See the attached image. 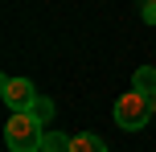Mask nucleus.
<instances>
[{
  "label": "nucleus",
  "instance_id": "f03ea898",
  "mask_svg": "<svg viewBox=\"0 0 156 152\" xmlns=\"http://www.w3.org/2000/svg\"><path fill=\"white\" fill-rule=\"evenodd\" d=\"M152 115H156L152 111V95H144V90H136V87L123 90V95L115 99V123L123 132H140Z\"/></svg>",
  "mask_w": 156,
  "mask_h": 152
},
{
  "label": "nucleus",
  "instance_id": "1a4fd4ad",
  "mask_svg": "<svg viewBox=\"0 0 156 152\" xmlns=\"http://www.w3.org/2000/svg\"><path fill=\"white\" fill-rule=\"evenodd\" d=\"M152 111H156V90H152Z\"/></svg>",
  "mask_w": 156,
  "mask_h": 152
},
{
  "label": "nucleus",
  "instance_id": "20e7f679",
  "mask_svg": "<svg viewBox=\"0 0 156 152\" xmlns=\"http://www.w3.org/2000/svg\"><path fill=\"white\" fill-rule=\"evenodd\" d=\"M74 140L62 136V132H49V136H41V152H70Z\"/></svg>",
  "mask_w": 156,
  "mask_h": 152
},
{
  "label": "nucleus",
  "instance_id": "0eeeda50",
  "mask_svg": "<svg viewBox=\"0 0 156 152\" xmlns=\"http://www.w3.org/2000/svg\"><path fill=\"white\" fill-rule=\"evenodd\" d=\"M33 115H37V119H41V123H45V119H49V115H54V103H49V99H45V95H37V103H33Z\"/></svg>",
  "mask_w": 156,
  "mask_h": 152
},
{
  "label": "nucleus",
  "instance_id": "39448f33",
  "mask_svg": "<svg viewBox=\"0 0 156 152\" xmlns=\"http://www.w3.org/2000/svg\"><path fill=\"white\" fill-rule=\"evenodd\" d=\"M70 152H107V144H103L99 136L86 132V136H74V148H70Z\"/></svg>",
  "mask_w": 156,
  "mask_h": 152
},
{
  "label": "nucleus",
  "instance_id": "423d86ee",
  "mask_svg": "<svg viewBox=\"0 0 156 152\" xmlns=\"http://www.w3.org/2000/svg\"><path fill=\"white\" fill-rule=\"evenodd\" d=\"M136 90H144V95L156 90V70L152 66H140V70H136Z\"/></svg>",
  "mask_w": 156,
  "mask_h": 152
},
{
  "label": "nucleus",
  "instance_id": "6e6552de",
  "mask_svg": "<svg viewBox=\"0 0 156 152\" xmlns=\"http://www.w3.org/2000/svg\"><path fill=\"white\" fill-rule=\"evenodd\" d=\"M144 25H156V0H144Z\"/></svg>",
  "mask_w": 156,
  "mask_h": 152
},
{
  "label": "nucleus",
  "instance_id": "f257e3e1",
  "mask_svg": "<svg viewBox=\"0 0 156 152\" xmlns=\"http://www.w3.org/2000/svg\"><path fill=\"white\" fill-rule=\"evenodd\" d=\"M41 136H45V132H41V119L33 111H12L8 123H4V144L12 152H37Z\"/></svg>",
  "mask_w": 156,
  "mask_h": 152
},
{
  "label": "nucleus",
  "instance_id": "7ed1b4c3",
  "mask_svg": "<svg viewBox=\"0 0 156 152\" xmlns=\"http://www.w3.org/2000/svg\"><path fill=\"white\" fill-rule=\"evenodd\" d=\"M0 99H4L8 111H33L37 87H33L29 78H4V82H0Z\"/></svg>",
  "mask_w": 156,
  "mask_h": 152
}]
</instances>
